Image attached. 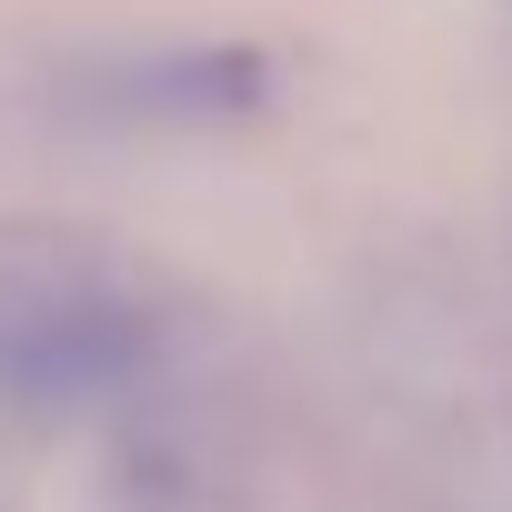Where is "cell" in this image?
Instances as JSON below:
<instances>
[{
    "mask_svg": "<svg viewBox=\"0 0 512 512\" xmlns=\"http://www.w3.org/2000/svg\"><path fill=\"white\" fill-rule=\"evenodd\" d=\"M161 312L71 251H0V402L71 412L111 402L151 372Z\"/></svg>",
    "mask_w": 512,
    "mask_h": 512,
    "instance_id": "cell-1",
    "label": "cell"
},
{
    "mask_svg": "<svg viewBox=\"0 0 512 512\" xmlns=\"http://www.w3.org/2000/svg\"><path fill=\"white\" fill-rule=\"evenodd\" d=\"M61 101L81 111V121H141V131H161V121H231V111H251L262 101V61L251 51H121V61H81L71 81H61Z\"/></svg>",
    "mask_w": 512,
    "mask_h": 512,
    "instance_id": "cell-2",
    "label": "cell"
}]
</instances>
